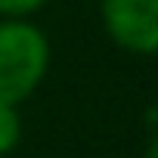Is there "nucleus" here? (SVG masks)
I'll list each match as a JSON object with an SVG mask.
<instances>
[{"label": "nucleus", "mask_w": 158, "mask_h": 158, "mask_svg": "<svg viewBox=\"0 0 158 158\" xmlns=\"http://www.w3.org/2000/svg\"><path fill=\"white\" fill-rule=\"evenodd\" d=\"M50 37L31 19H0V102L22 106L50 71Z\"/></svg>", "instance_id": "obj_1"}, {"label": "nucleus", "mask_w": 158, "mask_h": 158, "mask_svg": "<svg viewBox=\"0 0 158 158\" xmlns=\"http://www.w3.org/2000/svg\"><path fill=\"white\" fill-rule=\"evenodd\" d=\"M99 19L124 53L158 56V0H99Z\"/></svg>", "instance_id": "obj_2"}, {"label": "nucleus", "mask_w": 158, "mask_h": 158, "mask_svg": "<svg viewBox=\"0 0 158 158\" xmlns=\"http://www.w3.org/2000/svg\"><path fill=\"white\" fill-rule=\"evenodd\" d=\"M22 139V115L19 106H6L0 102V158L10 155Z\"/></svg>", "instance_id": "obj_3"}, {"label": "nucleus", "mask_w": 158, "mask_h": 158, "mask_svg": "<svg viewBox=\"0 0 158 158\" xmlns=\"http://www.w3.org/2000/svg\"><path fill=\"white\" fill-rule=\"evenodd\" d=\"M50 0H0V19H31Z\"/></svg>", "instance_id": "obj_4"}, {"label": "nucleus", "mask_w": 158, "mask_h": 158, "mask_svg": "<svg viewBox=\"0 0 158 158\" xmlns=\"http://www.w3.org/2000/svg\"><path fill=\"white\" fill-rule=\"evenodd\" d=\"M143 158H158V130H152V136L143 149Z\"/></svg>", "instance_id": "obj_5"}]
</instances>
